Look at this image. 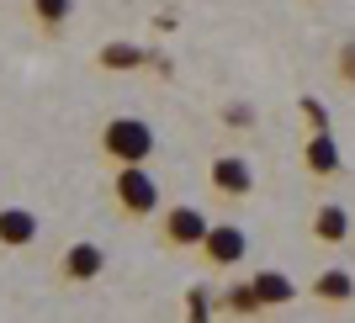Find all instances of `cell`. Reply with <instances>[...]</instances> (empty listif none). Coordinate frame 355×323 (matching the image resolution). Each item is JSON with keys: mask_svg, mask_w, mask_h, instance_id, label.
Segmentation results:
<instances>
[{"mask_svg": "<svg viewBox=\"0 0 355 323\" xmlns=\"http://www.w3.org/2000/svg\"><path fill=\"white\" fill-rule=\"evenodd\" d=\"M96 148H101L106 164H148L154 148H159V138H154V128L144 117H112L96 132Z\"/></svg>", "mask_w": 355, "mask_h": 323, "instance_id": "obj_1", "label": "cell"}, {"mask_svg": "<svg viewBox=\"0 0 355 323\" xmlns=\"http://www.w3.org/2000/svg\"><path fill=\"white\" fill-rule=\"evenodd\" d=\"M112 202H117L122 218H154L159 212V180L148 175V164H117Z\"/></svg>", "mask_w": 355, "mask_h": 323, "instance_id": "obj_2", "label": "cell"}, {"mask_svg": "<svg viewBox=\"0 0 355 323\" xmlns=\"http://www.w3.org/2000/svg\"><path fill=\"white\" fill-rule=\"evenodd\" d=\"M207 212L191 202H180V207H164L159 212V244L164 250H202V238H207Z\"/></svg>", "mask_w": 355, "mask_h": 323, "instance_id": "obj_3", "label": "cell"}, {"mask_svg": "<svg viewBox=\"0 0 355 323\" xmlns=\"http://www.w3.org/2000/svg\"><path fill=\"white\" fill-rule=\"evenodd\" d=\"M106 276V250L96 238H74L69 250L59 254V281L64 286H90V281Z\"/></svg>", "mask_w": 355, "mask_h": 323, "instance_id": "obj_4", "label": "cell"}, {"mask_svg": "<svg viewBox=\"0 0 355 323\" xmlns=\"http://www.w3.org/2000/svg\"><path fill=\"white\" fill-rule=\"evenodd\" d=\"M244 254H250L244 228H234V222H212V228H207V238H202V260H207L212 270H234Z\"/></svg>", "mask_w": 355, "mask_h": 323, "instance_id": "obj_5", "label": "cell"}, {"mask_svg": "<svg viewBox=\"0 0 355 323\" xmlns=\"http://www.w3.org/2000/svg\"><path fill=\"white\" fill-rule=\"evenodd\" d=\"M302 164H308V175H318V180H334L345 170V154H340V143H334V132H329V128H313L308 132V143H302Z\"/></svg>", "mask_w": 355, "mask_h": 323, "instance_id": "obj_6", "label": "cell"}, {"mask_svg": "<svg viewBox=\"0 0 355 323\" xmlns=\"http://www.w3.org/2000/svg\"><path fill=\"white\" fill-rule=\"evenodd\" d=\"M212 186H218V196H250L254 191V170L244 154H218L212 159Z\"/></svg>", "mask_w": 355, "mask_h": 323, "instance_id": "obj_7", "label": "cell"}, {"mask_svg": "<svg viewBox=\"0 0 355 323\" xmlns=\"http://www.w3.org/2000/svg\"><path fill=\"white\" fill-rule=\"evenodd\" d=\"M37 238V212L27 207H0V250H27Z\"/></svg>", "mask_w": 355, "mask_h": 323, "instance_id": "obj_8", "label": "cell"}, {"mask_svg": "<svg viewBox=\"0 0 355 323\" xmlns=\"http://www.w3.org/2000/svg\"><path fill=\"white\" fill-rule=\"evenodd\" d=\"M350 234H355V218L340 202H324L318 212H313V238H318V244H345Z\"/></svg>", "mask_w": 355, "mask_h": 323, "instance_id": "obj_9", "label": "cell"}, {"mask_svg": "<svg viewBox=\"0 0 355 323\" xmlns=\"http://www.w3.org/2000/svg\"><path fill=\"white\" fill-rule=\"evenodd\" d=\"M250 286H254V297H260V308H286V302L297 297L292 276H282V270H260Z\"/></svg>", "mask_w": 355, "mask_h": 323, "instance_id": "obj_10", "label": "cell"}, {"mask_svg": "<svg viewBox=\"0 0 355 323\" xmlns=\"http://www.w3.org/2000/svg\"><path fill=\"white\" fill-rule=\"evenodd\" d=\"M96 64H101V69H112V74H128V69H144L148 53H144L138 43H106L101 53H96Z\"/></svg>", "mask_w": 355, "mask_h": 323, "instance_id": "obj_11", "label": "cell"}, {"mask_svg": "<svg viewBox=\"0 0 355 323\" xmlns=\"http://www.w3.org/2000/svg\"><path fill=\"white\" fill-rule=\"evenodd\" d=\"M313 297H318V302H334V308H340V302H350V297H355L350 270H340V265H334V270H318V281H313Z\"/></svg>", "mask_w": 355, "mask_h": 323, "instance_id": "obj_12", "label": "cell"}, {"mask_svg": "<svg viewBox=\"0 0 355 323\" xmlns=\"http://www.w3.org/2000/svg\"><path fill=\"white\" fill-rule=\"evenodd\" d=\"M27 16H32L43 32H59L64 21L74 16V0H27Z\"/></svg>", "mask_w": 355, "mask_h": 323, "instance_id": "obj_13", "label": "cell"}, {"mask_svg": "<svg viewBox=\"0 0 355 323\" xmlns=\"http://www.w3.org/2000/svg\"><path fill=\"white\" fill-rule=\"evenodd\" d=\"M334 74L355 90V37H345V43H340V53H334Z\"/></svg>", "mask_w": 355, "mask_h": 323, "instance_id": "obj_14", "label": "cell"}, {"mask_svg": "<svg viewBox=\"0 0 355 323\" xmlns=\"http://www.w3.org/2000/svg\"><path fill=\"white\" fill-rule=\"evenodd\" d=\"M223 302H228V308H239V313H254V308H260V297H254L250 281H244V286H234V292L223 297Z\"/></svg>", "mask_w": 355, "mask_h": 323, "instance_id": "obj_15", "label": "cell"}, {"mask_svg": "<svg viewBox=\"0 0 355 323\" xmlns=\"http://www.w3.org/2000/svg\"><path fill=\"white\" fill-rule=\"evenodd\" d=\"M302 112H308V132L313 128H329V117H324V106H318V101H302Z\"/></svg>", "mask_w": 355, "mask_h": 323, "instance_id": "obj_16", "label": "cell"}, {"mask_svg": "<svg viewBox=\"0 0 355 323\" xmlns=\"http://www.w3.org/2000/svg\"><path fill=\"white\" fill-rule=\"evenodd\" d=\"M223 117H228V122H239V128H250V106H228Z\"/></svg>", "mask_w": 355, "mask_h": 323, "instance_id": "obj_17", "label": "cell"}]
</instances>
